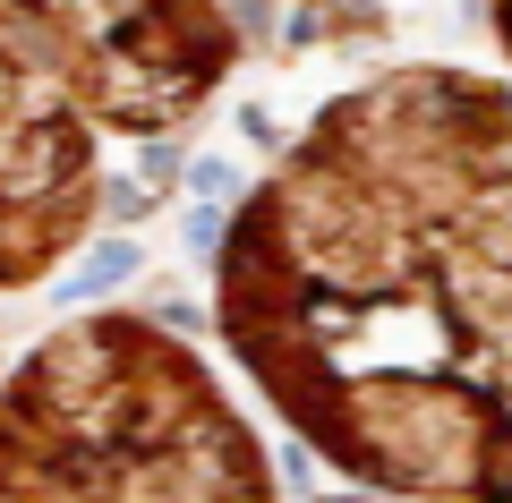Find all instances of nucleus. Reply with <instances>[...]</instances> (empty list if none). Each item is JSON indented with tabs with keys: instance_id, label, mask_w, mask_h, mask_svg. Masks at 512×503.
<instances>
[{
	"instance_id": "f257e3e1",
	"label": "nucleus",
	"mask_w": 512,
	"mask_h": 503,
	"mask_svg": "<svg viewBox=\"0 0 512 503\" xmlns=\"http://www.w3.org/2000/svg\"><path fill=\"white\" fill-rule=\"evenodd\" d=\"M231 350L333 469L512 503V103L410 69L316 120L231 248Z\"/></svg>"
},
{
	"instance_id": "f03ea898",
	"label": "nucleus",
	"mask_w": 512,
	"mask_h": 503,
	"mask_svg": "<svg viewBox=\"0 0 512 503\" xmlns=\"http://www.w3.org/2000/svg\"><path fill=\"white\" fill-rule=\"evenodd\" d=\"M0 503H274V486L180 342L94 316L0 393Z\"/></svg>"
}]
</instances>
